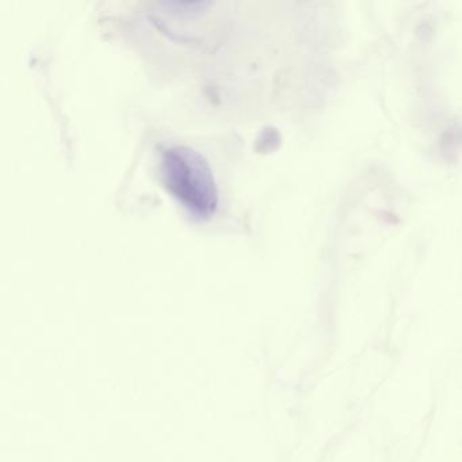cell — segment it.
<instances>
[{"label": "cell", "instance_id": "cell-1", "mask_svg": "<svg viewBox=\"0 0 462 462\" xmlns=\"http://www.w3.org/2000/svg\"><path fill=\"white\" fill-rule=\"evenodd\" d=\"M162 178L170 193L194 217L207 218L217 208V189L207 161L185 145L162 153Z\"/></svg>", "mask_w": 462, "mask_h": 462}]
</instances>
